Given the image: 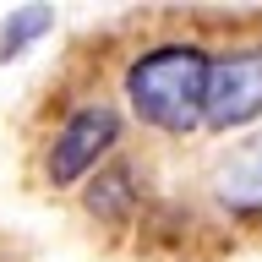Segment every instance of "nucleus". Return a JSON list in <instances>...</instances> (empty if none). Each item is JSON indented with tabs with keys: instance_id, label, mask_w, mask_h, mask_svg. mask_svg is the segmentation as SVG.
Here are the masks:
<instances>
[{
	"instance_id": "nucleus-3",
	"label": "nucleus",
	"mask_w": 262,
	"mask_h": 262,
	"mask_svg": "<svg viewBox=\"0 0 262 262\" xmlns=\"http://www.w3.org/2000/svg\"><path fill=\"white\" fill-rule=\"evenodd\" d=\"M115 137H120V115H115V110H104V104L77 110L60 131H55V147H49V180H55V186H77L82 175L93 180L98 164H104V153L115 147Z\"/></svg>"
},
{
	"instance_id": "nucleus-5",
	"label": "nucleus",
	"mask_w": 262,
	"mask_h": 262,
	"mask_svg": "<svg viewBox=\"0 0 262 262\" xmlns=\"http://www.w3.org/2000/svg\"><path fill=\"white\" fill-rule=\"evenodd\" d=\"M137 169L131 164H115V169H98L93 180H88V208L98 213V219H126V196H137Z\"/></svg>"
},
{
	"instance_id": "nucleus-1",
	"label": "nucleus",
	"mask_w": 262,
	"mask_h": 262,
	"mask_svg": "<svg viewBox=\"0 0 262 262\" xmlns=\"http://www.w3.org/2000/svg\"><path fill=\"white\" fill-rule=\"evenodd\" d=\"M208 77L213 55L196 44H159L142 60H131L126 71V98L137 120H147L153 131L169 137H191L208 120Z\"/></svg>"
},
{
	"instance_id": "nucleus-2",
	"label": "nucleus",
	"mask_w": 262,
	"mask_h": 262,
	"mask_svg": "<svg viewBox=\"0 0 262 262\" xmlns=\"http://www.w3.org/2000/svg\"><path fill=\"white\" fill-rule=\"evenodd\" d=\"M251 120H262V44L229 49V55L213 60V77H208V120H202V126L235 131V126H251Z\"/></svg>"
},
{
	"instance_id": "nucleus-6",
	"label": "nucleus",
	"mask_w": 262,
	"mask_h": 262,
	"mask_svg": "<svg viewBox=\"0 0 262 262\" xmlns=\"http://www.w3.org/2000/svg\"><path fill=\"white\" fill-rule=\"evenodd\" d=\"M49 22H55L49 6H16V11H6V22H0V60H16L28 44H38L49 33Z\"/></svg>"
},
{
	"instance_id": "nucleus-4",
	"label": "nucleus",
	"mask_w": 262,
	"mask_h": 262,
	"mask_svg": "<svg viewBox=\"0 0 262 262\" xmlns=\"http://www.w3.org/2000/svg\"><path fill=\"white\" fill-rule=\"evenodd\" d=\"M213 196L229 213H262V131L229 147L213 169Z\"/></svg>"
}]
</instances>
